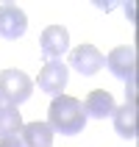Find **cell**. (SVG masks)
Segmentation results:
<instances>
[{
	"instance_id": "6da1fadb",
	"label": "cell",
	"mask_w": 139,
	"mask_h": 147,
	"mask_svg": "<svg viewBox=\"0 0 139 147\" xmlns=\"http://www.w3.org/2000/svg\"><path fill=\"white\" fill-rule=\"evenodd\" d=\"M47 125L53 128V133H64V136L81 133L83 125H86V114H83L81 100L70 97V94L53 97V103L47 108Z\"/></svg>"
},
{
	"instance_id": "7a4b0ae2",
	"label": "cell",
	"mask_w": 139,
	"mask_h": 147,
	"mask_svg": "<svg viewBox=\"0 0 139 147\" xmlns=\"http://www.w3.org/2000/svg\"><path fill=\"white\" fill-rule=\"evenodd\" d=\"M33 81L22 69H3L0 72V106H20L31 97Z\"/></svg>"
},
{
	"instance_id": "3957f363",
	"label": "cell",
	"mask_w": 139,
	"mask_h": 147,
	"mask_svg": "<svg viewBox=\"0 0 139 147\" xmlns=\"http://www.w3.org/2000/svg\"><path fill=\"white\" fill-rule=\"evenodd\" d=\"M70 67L78 69L81 75H95V72H100V69L106 67V56H103L95 45L83 42V45L70 50Z\"/></svg>"
},
{
	"instance_id": "277c9868",
	"label": "cell",
	"mask_w": 139,
	"mask_h": 147,
	"mask_svg": "<svg viewBox=\"0 0 139 147\" xmlns=\"http://www.w3.org/2000/svg\"><path fill=\"white\" fill-rule=\"evenodd\" d=\"M39 50H42V56L47 58V61H58L70 50V31H67L64 25H50V28H45L42 36H39Z\"/></svg>"
},
{
	"instance_id": "5b68a950",
	"label": "cell",
	"mask_w": 139,
	"mask_h": 147,
	"mask_svg": "<svg viewBox=\"0 0 139 147\" xmlns=\"http://www.w3.org/2000/svg\"><path fill=\"white\" fill-rule=\"evenodd\" d=\"M67 72H70V67H67L64 61H47V64L39 69V78H36V83H39V89L45 92V94H53V97H58V94H64Z\"/></svg>"
},
{
	"instance_id": "8992f818",
	"label": "cell",
	"mask_w": 139,
	"mask_h": 147,
	"mask_svg": "<svg viewBox=\"0 0 139 147\" xmlns=\"http://www.w3.org/2000/svg\"><path fill=\"white\" fill-rule=\"evenodd\" d=\"M106 67L111 69V75L123 78V81L136 78V53H134V47H131V45L114 47V50L106 56Z\"/></svg>"
},
{
	"instance_id": "52a82bcc",
	"label": "cell",
	"mask_w": 139,
	"mask_h": 147,
	"mask_svg": "<svg viewBox=\"0 0 139 147\" xmlns=\"http://www.w3.org/2000/svg\"><path fill=\"white\" fill-rule=\"evenodd\" d=\"M25 28H28V17H25L22 8H17V6H0V36L8 42H14L20 39L25 33Z\"/></svg>"
},
{
	"instance_id": "ba28073f",
	"label": "cell",
	"mask_w": 139,
	"mask_h": 147,
	"mask_svg": "<svg viewBox=\"0 0 139 147\" xmlns=\"http://www.w3.org/2000/svg\"><path fill=\"white\" fill-rule=\"evenodd\" d=\"M114 131L123 136V139H136L139 133V114H136V103H125V106L114 108Z\"/></svg>"
},
{
	"instance_id": "9c48e42d",
	"label": "cell",
	"mask_w": 139,
	"mask_h": 147,
	"mask_svg": "<svg viewBox=\"0 0 139 147\" xmlns=\"http://www.w3.org/2000/svg\"><path fill=\"white\" fill-rule=\"evenodd\" d=\"M81 106H83V114H86V117H95V119H106V117L114 114V108H117L114 106V97H111L106 89L89 92Z\"/></svg>"
},
{
	"instance_id": "30bf717a",
	"label": "cell",
	"mask_w": 139,
	"mask_h": 147,
	"mask_svg": "<svg viewBox=\"0 0 139 147\" xmlns=\"http://www.w3.org/2000/svg\"><path fill=\"white\" fill-rule=\"evenodd\" d=\"M22 147H53V128L47 122H28L20 131Z\"/></svg>"
},
{
	"instance_id": "8fae6325",
	"label": "cell",
	"mask_w": 139,
	"mask_h": 147,
	"mask_svg": "<svg viewBox=\"0 0 139 147\" xmlns=\"http://www.w3.org/2000/svg\"><path fill=\"white\" fill-rule=\"evenodd\" d=\"M22 131V117L14 106H0V139L6 136H20Z\"/></svg>"
},
{
	"instance_id": "7c38bea8",
	"label": "cell",
	"mask_w": 139,
	"mask_h": 147,
	"mask_svg": "<svg viewBox=\"0 0 139 147\" xmlns=\"http://www.w3.org/2000/svg\"><path fill=\"white\" fill-rule=\"evenodd\" d=\"M0 147H22L20 136H6V139H0Z\"/></svg>"
}]
</instances>
